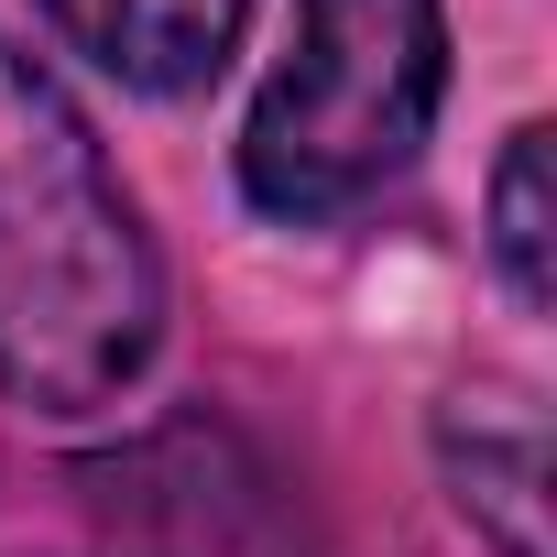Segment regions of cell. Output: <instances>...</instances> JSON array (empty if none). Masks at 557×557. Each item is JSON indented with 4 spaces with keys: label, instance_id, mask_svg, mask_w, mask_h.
Here are the masks:
<instances>
[{
    "label": "cell",
    "instance_id": "cell-1",
    "mask_svg": "<svg viewBox=\"0 0 557 557\" xmlns=\"http://www.w3.org/2000/svg\"><path fill=\"white\" fill-rule=\"evenodd\" d=\"M164 350V251L66 77L0 34V405L110 416Z\"/></svg>",
    "mask_w": 557,
    "mask_h": 557
},
{
    "label": "cell",
    "instance_id": "cell-2",
    "mask_svg": "<svg viewBox=\"0 0 557 557\" xmlns=\"http://www.w3.org/2000/svg\"><path fill=\"white\" fill-rule=\"evenodd\" d=\"M448 110V0H296L240 121V197L285 230L350 219L416 175Z\"/></svg>",
    "mask_w": 557,
    "mask_h": 557
},
{
    "label": "cell",
    "instance_id": "cell-3",
    "mask_svg": "<svg viewBox=\"0 0 557 557\" xmlns=\"http://www.w3.org/2000/svg\"><path fill=\"white\" fill-rule=\"evenodd\" d=\"M34 12L110 88H132V99H197L240 55L262 0H34Z\"/></svg>",
    "mask_w": 557,
    "mask_h": 557
},
{
    "label": "cell",
    "instance_id": "cell-4",
    "mask_svg": "<svg viewBox=\"0 0 557 557\" xmlns=\"http://www.w3.org/2000/svg\"><path fill=\"white\" fill-rule=\"evenodd\" d=\"M437 481L492 557H546V416L524 394H448L437 405Z\"/></svg>",
    "mask_w": 557,
    "mask_h": 557
},
{
    "label": "cell",
    "instance_id": "cell-5",
    "mask_svg": "<svg viewBox=\"0 0 557 557\" xmlns=\"http://www.w3.org/2000/svg\"><path fill=\"white\" fill-rule=\"evenodd\" d=\"M481 240H492L503 296L524 318H546L557 307V132L546 121H524L503 143V164H492V230Z\"/></svg>",
    "mask_w": 557,
    "mask_h": 557
}]
</instances>
